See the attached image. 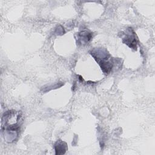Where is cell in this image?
<instances>
[{
	"mask_svg": "<svg viewBox=\"0 0 155 155\" xmlns=\"http://www.w3.org/2000/svg\"><path fill=\"white\" fill-rule=\"evenodd\" d=\"M91 54L100 65L105 74H108L113 67V63L109 53L105 48H96L91 51Z\"/></svg>",
	"mask_w": 155,
	"mask_h": 155,
	"instance_id": "7a4b0ae2",
	"label": "cell"
},
{
	"mask_svg": "<svg viewBox=\"0 0 155 155\" xmlns=\"http://www.w3.org/2000/svg\"><path fill=\"white\" fill-rule=\"evenodd\" d=\"M23 118L20 111L9 110L4 113L2 117L1 128L4 133L6 141L12 142L18 137L19 130Z\"/></svg>",
	"mask_w": 155,
	"mask_h": 155,
	"instance_id": "6da1fadb",
	"label": "cell"
},
{
	"mask_svg": "<svg viewBox=\"0 0 155 155\" xmlns=\"http://www.w3.org/2000/svg\"><path fill=\"white\" fill-rule=\"evenodd\" d=\"M54 150L56 154H64L67 150V143L61 140H58L54 144Z\"/></svg>",
	"mask_w": 155,
	"mask_h": 155,
	"instance_id": "277c9868",
	"label": "cell"
},
{
	"mask_svg": "<svg viewBox=\"0 0 155 155\" xmlns=\"http://www.w3.org/2000/svg\"><path fill=\"white\" fill-rule=\"evenodd\" d=\"M123 42L128 45L130 48L136 50L137 48V41L135 36V33L131 28H129L125 33H124V37L122 38Z\"/></svg>",
	"mask_w": 155,
	"mask_h": 155,
	"instance_id": "3957f363",
	"label": "cell"
},
{
	"mask_svg": "<svg viewBox=\"0 0 155 155\" xmlns=\"http://www.w3.org/2000/svg\"><path fill=\"white\" fill-rule=\"evenodd\" d=\"M91 38V33L87 31H82L78 33V41L81 44L88 43Z\"/></svg>",
	"mask_w": 155,
	"mask_h": 155,
	"instance_id": "5b68a950",
	"label": "cell"
}]
</instances>
